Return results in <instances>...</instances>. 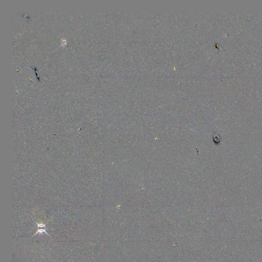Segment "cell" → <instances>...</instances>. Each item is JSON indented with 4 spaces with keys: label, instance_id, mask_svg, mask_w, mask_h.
Instances as JSON below:
<instances>
[{
    "label": "cell",
    "instance_id": "6da1fadb",
    "mask_svg": "<svg viewBox=\"0 0 262 262\" xmlns=\"http://www.w3.org/2000/svg\"><path fill=\"white\" fill-rule=\"evenodd\" d=\"M35 222V223L37 224V231L33 235V237H34L35 235H37L39 233V234H42L43 233H45L46 235H48V236H49L51 238L50 235H49L46 231L47 227H46V224H44L43 223L38 224L36 221Z\"/></svg>",
    "mask_w": 262,
    "mask_h": 262
}]
</instances>
